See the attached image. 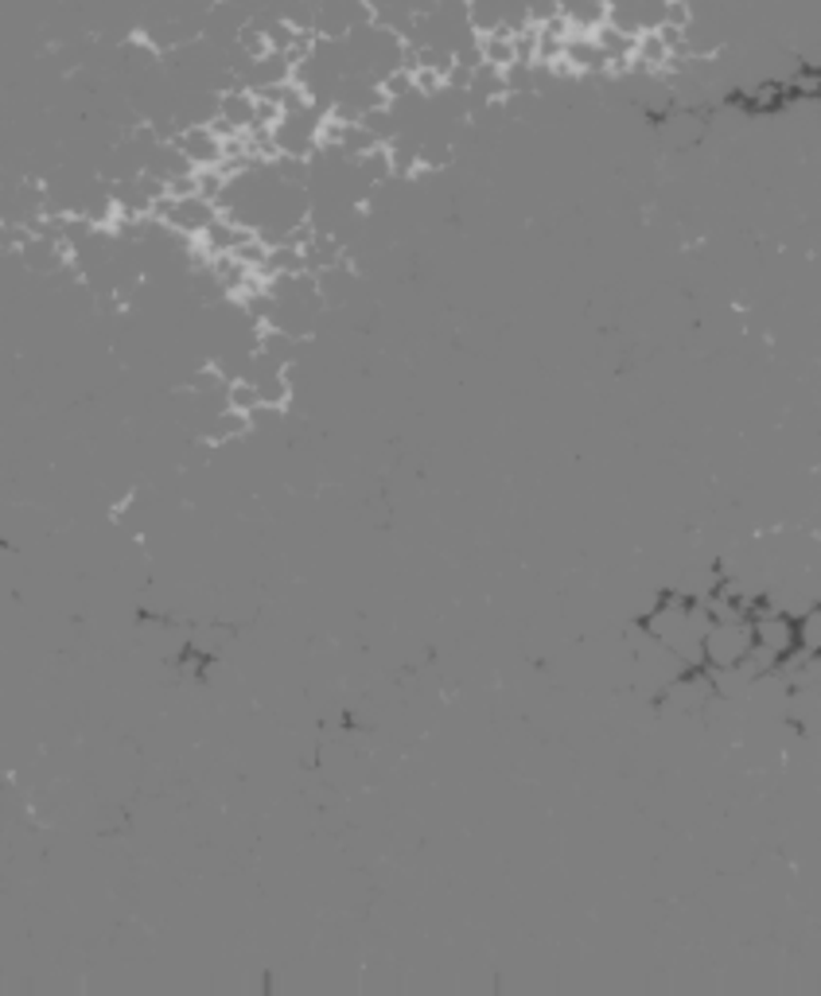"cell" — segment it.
I'll use <instances>...</instances> for the list:
<instances>
[{
    "instance_id": "obj_1",
    "label": "cell",
    "mask_w": 821,
    "mask_h": 996,
    "mask_svg": "<svg viewBox=\"0 0 821 996\" xmlns=\"http://www.w3.org/2000/svg\"><path fill=\"white\" fill-rule=\"evenodd\" d=\"M751 647V622L748 619H716L705 631V666L709 669H728L740 666V659Z\"/></svg>"
},
{
    "instance_id": "obj_3",
    "label": "cell",
    "mask_w": 821,
    "mask_h": 996,
    "mask_svg": "<svg viewBox=\"0 0 821 996\" xmlns=\"http://www.w3.org/2000/svg\"><path fill=\"white\" fill-rule=\"evenodd\" d=\"M223 401L238 413H253L261 405V390H258V382H250V378H230L223 390Z\"/></svg>"
},
{
    "instance_id": "obj_2",
    "label": "cell",
    "mask_w": 821,
    "mask_h": 996,
    "mask_svg": "<svg viewBox=\"0 0 821 996\" xmlns=\"http://www.w3.org/2000/svg\"><path fill=\"white\" fill-rule=\"evenodd\" d=\"M171 141L179 144V152L188 156L191 164L199 168H223L226 161V141L211 129V124H188V129H176Z\"/></svg>"
}]
</instances>
